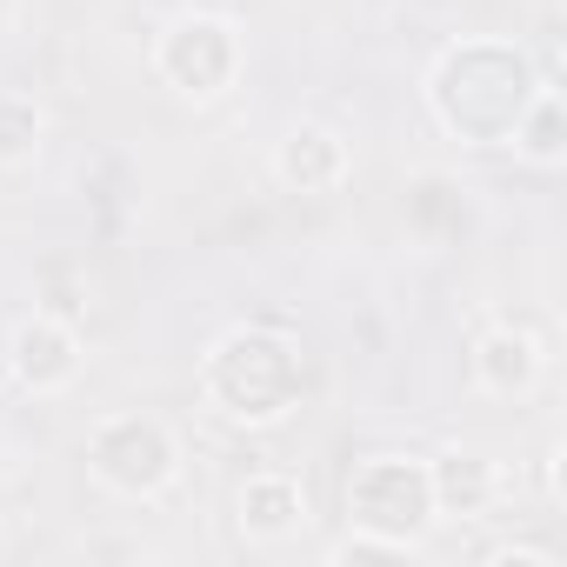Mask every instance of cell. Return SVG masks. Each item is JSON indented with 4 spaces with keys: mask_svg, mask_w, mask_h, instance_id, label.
<instances>
[{
    "mask_svg": "<svg viewBox=\"0 0 567 567\" xmlns=\"http://www.w3.org/2000/svg\"><path fill=\"white\" fill-rule=\"evenodd\" d=\"M200 401L227 427H280L308 394V354L288 328L240 321L200 354Z\"/></svg>",
    "mask_w": 567,
    "mask_h": 567,
    "instance_id": "obj_2",
    "label": "cell"
},
{
    "mask_svg": "<svg viewBox=\"0 0 567 567\" xmlns=\"http://www.w3.org/2000/svg\"><path fill=\"white\" fill-rule=\"evenodd\" d=\"M540 87H547V74L534 68V54L501 34H467V41L441 48L421 81L434 127L461 147H507Z\"/></svg>",
    "mask_w": 567,
    "mask_h": 567,
    "instance_id": "obj_1",
    "label": "cell"
},
{
    "mask_svg": "<svg viewBox=\"0 0 567 567\" xmlns=\"http://www.w3.org/2000/svg\"><path fill=\"white\" fill-rule=\"evenodd\" d=\"M234 527L254 547H280L308 527V487L295 474H247L234 494Z\"/></svg>",
    "mask_w": 567,
    "mask_h": 567,
    "instance_id": "obj_9",
    "label": "cell"
},
{
    "mask_svg": "<svg viewBox=\"0 0 567 567\" xmlns=\"http://www.w3.org/2000/svg\"><path fill=\"white\" fill-rule=\"evenodd\" d=\"M41 147H48V107L21 87H0V167L21 174L41 161Z\"/></svg>",
    "mask_w": 567,
    "mask_h": 567,
    "instance_id": "obj_12",
    "label": "cell"
},
{
    "mask_svg": "<svg viewBox=\"0 0 567 567\" xmlns=\"http://www.w3.org/2000/svg\"><path fill=\"white\" fill-rule=\"evenodd\" d=\"M401 560H414V547L381 540V534H368V527H348V534L328 547V567H401Z\"/></svg>",
    "mask_w": 567,
    "mask_h": 567,
    "instance_id": "obj_13",
    "label": "cell"
},
{
    "mask_svg": "<svg viewBox=\"0 0 567 567\" xmlns=\"http://www.w3.org/2000/svg\"><path fill=\"white\" fill-rule=\"evenodd\" d=\"M240 68H247V34H240L227 14H207V8L174 14V21L161 28V41H154V74H161V87H174V94L194 101V107L220 101V94L240 81Z\"/></svg>",
    "mask_w": 567,
    "mask_h": 567,
    "instance_id": "obj_4",
    "label": "cell"
},
{
    "mask_svg": "<svg viewBox=\"0 0 567 567\" xmlns=\"http://www.w3.org/2000/svg\"><path fill=\"white\" fill-rule=\"evenodd\" d=\"M348 527H368L381 540L421 547L434 534V487H427V461L414 454H368L348 474Z\"/></svg>",
    "mask_w": 567,
    "mask_h": 567,
    "instance_id": "obj_5",
    "label": "cell"
},
{
    "mask_svg": "<svg viewBox=\"0 0 567 567\" xmlns=\"http://www.w3.org/2000/svg\"><path fill=\"white\" fill-rule=\"evenodd\" d=\"M427 487H434V520H481L501 501V467L481 447H447L427 461Z\"/></svg>",
    "mask_w": 567,
    "mask_h": 567,
    "instance_id": "obj_10",
    "label": "cell"
},
{
    "mask_svg": "<svg viewBox=\"0 0 567 567\" xmlns=\"http://www.w3.org/2000/svg\"><path fill=\"white\" fill-rule=\"evenodd\" d=\"M8 547H14V540H8V527H0V560H8Z\"/></svg>",
    "mask_w": 567,
    "mask_h": 567,
    "instance_id": "obj_15",
    "label": "cell"
},
{
    "mask_svg": "<svg viewBox=\"0 0 567 567\" xmlns=\"http://www.w3.org/2000/svg\"><path fill=\"white\" fill-rule=\"evenodd\" d=\"M8 374L28 388V394H68L81 381V328L61 321V315H28L14 321L8 334Z\"/></svg>",
    "mask_w": 567,
    "mask_h": 567,
    "instance_id": "obj_6",
    "label": "cell"
},
{
    "mask_svg": "<svg viewBox=\"0 0 567 567\" xmlns=\"http://www.w3.org/2000/svg\"><path fill=\"white\" fill-rule=\"evenodd\" d=\"M487 560L494 567H560L547 547H487Z\"/></svg>",
    "mask_w": 567,
    "mask_h": 567,
    "instance_id": "obj_14",
    "label": "cell"
},
{
    "mask_svg": "<svg viewBox=\"0 0 567 567\" xmlns=\"http://www.w3.org/2000/svg\"><path fill=\"white\" fill-rule=\"evenodd\" d=\"M547 374V348L534 328H520L514 315L507 321H487L474 334V388L494 394V401H527Z\"/></svg>",
    "mask_w": 567,
    "mask_h": 567,
    "instance_id": "obj_7",
    "label": "cell"
},
{
    "mask_svg": "<svg viewBox=\"0 0 567 567\" xmlns=\"http://www.w3.org/2000/svg\"><path fill=\"white\" fill-rule=\"evenodd\" d=\"M348 174H354V147L321 121H295L274 141V181L288 194H334Z\"/></svg>",
    "mask_w": 567,
    "mask_h": 567,
    "instance_id": "obj_8",
    "label": "cell"
},
{
    "mask_svg": "<svg viewBox=\"0 0 567 567\" xmlns=\"http://www.w3.org/2000/svg\"><path fill=\"white\" fill-rule=\"evenodd\" d=\"M507 147H514L527 167H560V161H567V101H560L554 81L527 101V114H520V127H514Z\"/></svg>",
    "mask_w": 567,
    "mask_h": 567,
    "instance_id": "obj_11",
    "label": "cell"
},
{
    "mask_svg": "<svg viewBox=\"0 0 567 567\" xmlns=\"http://www.w3.org/2000/svg\"><path fill=\"white\" fill-rule=\"evenodd\" d=\"M87 474L114 501H161L181 481V434L147 408L101 414L87 427Z\"/></svg>",
    "mask_w": 567,
    "mask_h": 567,
    "instance_id": "obj_3",
    "label": "cell"
}]
</instances>
